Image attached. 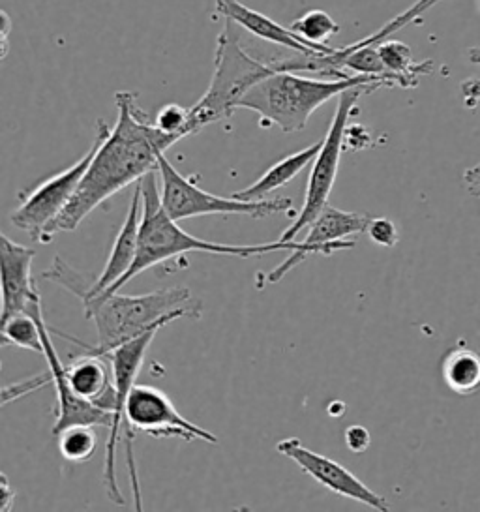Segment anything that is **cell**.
<instances>
[{
  "label": "cell",
  "mask_w": 480,
  "mask_h": 512,
  "mask_svg": "<svg viewBox=\"0 0 480 512\" xmlns=\"http://www.w3.org/2000/svg\"><path fill=\"white\" fill-rule=\"evenodd\" d=\"M115 104L117 124L111 128L102 119L98 121L96 154L70 205L47 229L45 242H51L60 231H75L105 199L158 171L160 156L182 139L162 132L137 106L135 92H117Z\"/></svg>",
  "instance_id": "1"
},
{
  "label": "cell",
  "mask_w": 480,
  "mask_h": 512,
  "mask_svg": "<svg viewBox=\"0 0 480 512\" xmlns=\"http://www.w3.org/2000/svg\"><path fill=\"white\" fill-rule=\"evenodd\" d=\"M141 197H143V218H141V233H139V248L132 269L126 272L119 282L102 295H111L120 291L135 276L156 267L177 256H186L192 252L214 254V256L248 257L267 256L270 252H291V256L280 263L276 269L257 276V289L276 284L284 278L287 272L293 271L302 261L310 256H319V250L314 246H306L302 241H274L261 244H220V242L203 241L194 235L186 233L177 220L169 216L162 203L158 171L149 173L141 181ZM96 299V297H94Z\"/></svg>",
  "instance_id": "2"
},
{
  "label": "cell",
  "mask_w": 480,
  "mask_h": 512,
  "mask_svg": "<svg viewBox=\"0 0 480 512\" xmlns=\"http://www.w3.org/2000/svg\"><path fill=\"white\" fill-rule=\"evenodd\" d=\"M85 317L98 331L96 346H81L87 353L105 357L137 336L164 329L179 317L201 316V302L188 287H167L145 295H122L120 291L83 302Z\"/></svg>",
  "instance_id": "3"
},
{
  "label": "cell",
  "mask_w": 480,
  "mask_h": 512,
  "mask_svg": "<svg viewBox=\"0 0 480 512\" xmlns=\"http://www.w3.org/2000/svg\"><path fill=\"white\" fill-rule=\"evenodd\" d=\"M372 85L375 89L387 87L383 79L368 76L306 77L299 72L278 70L259 81L252 91L240 100L239 109H248L259 115L263 126H278L284 134L302 132L310 117L323 104L338 98L342 92Z\"/></svg>",
  "instance_id": "4"
},
{
  "label": "cell",
  "mask_w": 480,
  "mask_h": 512,
  "mask_svg": "<svg viewBox=\"0 0 480 512\" xmlns=\"http://www.w3.org/2000/svg\"><path fill=\"white\" fill-rule=\"evenodd\" d=\"M240 27L225 19L214 51V74L207 92L188 107V136H194L210 124L227 121L239 109L240 100L259 81L272 76L274 62H263L246 53L240 44Z\"/></svg>",
  "instance_id": "5"
},
{
  "label": "cell",
  "mask_w": 480,
  "mask_h": 512,
  "mask_svg": "<svg viewBox=\"0 0 480 512\" xmlns=\"http://www.w3.org/2000/svg\"><path fill=\"white\" fill-rule=\"evenodd\" d=\"M124 445H126V464L135 497V509L143 511L139 475L135 467V432H143L156 439L179 437L182 441H205L218 443V437L209 430L197 426L186 417H182L175 404L164 391L150 385H134L124 404Z\"/></svg>",
  "instance_id": "6"
},
{
  "label": "cell",
  "mask_w": 480,
  "mask_h": 512,
  "mask_svg": "<svg viewBox=\"0 0 480 512\" xmlns=\"http://www.w3.org/2000/svg\"><path fill=\"white\" fill-rule=\"evenodd\" d=\"M160 175V192L165 211L173 220H190L199 216H212V214H242L252 218H267L272 214L293 211V201L289 197H276V199H261V201H242L237 197L214 196L205 192L195 177H184L167 160V156H160L158 164Z\"/></svg>",
  "instance_id": "7"
},
{
  "label": "cell",
  "mask_w": 480,
  "mask_h": 512,
  "mask_svg": "<svg viewBox=\"0 0 480 512\" xmlns=\"http://www.w3.org/2000/svg\"><path fill=\"white\" fill-rule=\"evenodd\" d=\"M372 91H375V87L372 85H362V87L342 92L338 96V107H336L334 119L330 122L327 136L323 137L321 151L312 162V171H310L306 192H304V205L300 209L295 224L285 231L284 235L280 237V241H295V237L299 235L300 231L310 226L315 218L323 212V209L329 205L330 192H332L334 182L338 177L340 160H342V152L345 149L347 121L351 119V115H355L359 111L357 102H359L360 96Z\"/></svg>",
  "instance_id": "8"
},
{
  "label": "cell",
  "mask_w": 480,
  "mask_h": 512,
  "mask_svg": "<svg viewBox=\"0 0 480 512\" xmlns=\"http://www.w3.org/2000/svg\"><path fill=\"white\" fill-rule=\"evenodd\" d=\"M98 149V139L94 137L89 151L85 152L74 166L60 171L30 188L19 196V207L12 212L10 220L17 229L25 231L30 239L45 242V233L51 224L59 218L62 211L70 205L79 184L83 181L90 162Z\"/></svg>",
  "instance_id": "9"
},
{
  "label": "cell",
  "mask_w": 480,
  "mask_h": 512,
  "mask_svg": "<svg viewBox=\"0 0 480 512\" xmlns=\"http://www.w3.org/2000/svg\"><path fill=\"white\" fill-rule=\"evenodd\" d=\"M158 331L160 329L145 332L134 340L126 342L124 346L113 349L109 355H105L111 362L115 385H117V407L113 413V424L109 428V439L105 449L104 486L109 499L117 505H126V499L122 497L119 481H117V447H119L120 432L124 430V404L135 385V377L143 366L145 353Z\"/></svg>",
  "instance_id": "10"
},
{
  "label": "cell",
  "mask_w": 480,
  "mask_h": 512,
  "mask_svg": "<svg viewBox=\"0 0 480 512\" xmlns=\"http://www.w3.org/2000/svg\"><path fill=\"white\" fill-rule=\"evenodd\" d=\"M276 451L293 460L306 475H310L315 482L325 486L332 494L353 499L374 511H390L389 501L385 497L375 494L372 488H368L355 473H351L340 462L304 447L299 437L282 439L276 445Z\"/></svg>",
  "instance_id": "11"
},
{
  "label": "cell",
  "mask_w": 480,
  "mask_h": 512,
  "mask_svg": "<svg viewBox=\"0 0 480 512\" xmlns=\"http://www.w3.org/2000/svg\"><path fill=\"white\" fill-rule=\"evenodd\" d=\"M27 314H32L38 319L42 338H44L45 361H47L51 379H53V385H55V391H57V419H55V426H53V436L57 437L62 430H66L70 426H77V424L94 426V428L96 426L111 428L113 411H107V409L94 406L87 400L79 398L74 389L70 387L68 377H66V366L60 362L55 346L51 342V332L45 325L42 299H36L32 302Z\"/></svg>",
  "instance_id": "12"
},
{
  "label": "cell",
  "mask_w": 480,
  "mask_h": 512,
  "mask_svg": "<svg viewBox=\"0 0 480 512\" xmlns=\"http://www.w3.org/2000/svg\"><path fill=\"white\" fill-rule=\"evenodd\" d=\"M36 252L0 235V276H2V321L15 314H27L30 304L40 299L32 282V261Z\"/></svg>",
  "instance_id": "13"
},
{
  "label": "cell",
  "mask_w": 480,
  "mask_h": 512,
  "mask_svg": "<svg viewBox=\"0 0 480 512\" xmlns=\"http://www.w3.org/2000/svg\"><path fill=\"white\" fill-rule=\"evenodd\" d=\"M214 10L218 16L233 21L239 25L242 31L250 32L255 38H261L274 46L291 49L300 55H332L336 47L327 46V44H314L300 34L293 31L291 27H284L276 23L269 16L257 12L254 8H248L239 0H216Z\"/></svg>",
  "instance_id": "14"
},
{
  "label": "cell",
  "mask_w": 480,
  "mask_h": 512,
  "mask_svg": "<svg viewBox=\"0 0 480 512\" xmlns=\"http://www.w3.org/2000/svg\"><path fill=\"white\" fill-rule=\"evenodd\" d=\"M141 218H143V197H141V184L137 182L130 209L126 214L124 224L120 226L117 239L113 242V248L109 252V259L105 263L104 271L92 280V286L87 293L81 295V302L90 301L98 295L105 293L107 289L115 286L126 272L132 269L137 248H139V233H141Z\"/></svg>",
  "instance_id": "15"
},
{
  "label": "cell",
  "mask_w": 480,
  "mask_h": 512,
  "mask_svg": "<svg viewBox=\"0 0 480 512\" xmlns=\"http://www.w3.org/2000/svg\"><path fill=\"white\" fill-rule=\"evenodd\" d=\"M372 216L364 212L340 211L327 205L323 212L308 226L304 239L306 246H314L319 256H332L340 250L355 248V241H345L353 235L366 233Z\"/></svg>",
  "instance_id": "16"
},
{
  "label": "cell",
  "mask_w": 480,
  "mask_h": 512,
  "mask_svg": "<svg viewBox=\"0 0 480 512\" xmlns=\"http://www.w3.org/2000/svg\"><path fill=\"white\" fill-rule=\"evenodd\" d=\"M66 377L75 394L94 406L115 413L117 385L107 357L87 353L66 366Z\"/></svg>",
  "instance_id": "17"
},
{
  "label": "cell",
  "mask_w": 480,
  "mask_h": 512,
  "mask_svg": "<svg viewBox=\"0 0 480 512\" xmlns=\"http://www.w3.org/2000/svg\"><path fill=\"white\" fill-rule=\"evenodd\" d=\"M323 139H319L314 145L302 149V151L289 154L282 158L280 162H276L270 167L265 175H261L254 184L246 186L244 190L233 192L231 196L242 199V201H261V199H269L270 194H274L276 190H280L285 184L293 181L300 171L306 166H310L315 160V156L321 151Z\"/></svg>",
  "instance_id": "18"
},
{
  "label": "cell",
  "mask_w": 480,
  "mask_h": 512,
  "mask_svg": "<svg viewBox=\"0 0 480 512\" xmlns=\"http://www.w3.org/2000/svg\"><path fill=\"white\" fill-rule=\"evenodd\" d=\"M441 374L450 391L456 394H473L480 387V355L465 346L450 349L441 362Z\"/></svg>",
  "instance_id": "19"
},
{
  "label": "cell",
  "mask_w": 480,
  "mask_h": 512,
  "mask_svg": "<svg viewBox=\"0 0 480 512\" xmlns=\"http://www.w3.org/2000/svg\"><path fill=\"white\" fill-rule=\"evenodd\" d=\"M381 61L392 77L394 85L411 89L419 83V79L432 72V62H415L411 55V47L398 40H383L377 44Z\"/></svg>",
  "instance_id": "20"
},
{
  "label": "cell",
  "mask_w": 480,
  "mask_h": 512,
  "mask_svg": "<svg viewBox=\"0 0 480 512\" xmlns=\"http://www.w3.org/2000/svg\"><path fill=\"white\" fill-rule=\"evenodd\" d=\"M2 342L10 346L44 353V338L38 319L32 314H15L2 321Z\"/></svg>",
  "instance_id": "21"
},
{
  "label": "cell",
  "mask_w": 480,
  "mask_h": 512,
  "mask_svg": "<svg viewBox=\"0 0 480 512\" xmlns=\"http://www.w3.org/2000/svg\"><path fill=\"white\" fill-rule=\"evenodd\" d=\"M57 439H59L60 456L72 464L87 462L94 456L98 447L94 426H85V424H77L62 430Z\"/></svg>",
  "instance_id": "22"
},
{
  "label": "cell",
  "mask_w": 480,
  "mask_h": 512,
  "mask_svg": "<svg viewBox=\"0 0 480 512\" xmlns=\"http://www.w3.org/2000/svg\"><path fill=\"white\" fill-rule=\"evenodd\" d=\"M291 29L300 34L302 38L314 42V44H327V40L340 32V25L334 21V17L323 10H310L304 16H300Z\"/></svg>",
  "instance_id": "23"
},
{
  "label": "cell",
  "mask_w": 480,
  "mask_h": 512,
  "mask_svg": "<svg viewBox=\"0 0 480 512\" xmlns=\"http://www.w3.org/2000/svg\"><path fill=\"white\" fill-rule=\"evenodd\" d=\"M154 124L169 136L188 137V107L167 104L154 119Z\"/></svg>",
  "instance_id": "24"
},
{
  "label": "cell",
  "mask_w": 480,
  "mask_h": 512,
  "mask_svg": "<svg viewBox=\"0 0 480 512\" xmlns=\"http://www.w3.org/2000/svg\"><path fill=\"white\" fill-rule=\"evenodd\" d=\"M366 235L370 237V241L383 248H394L400 241L398 227L389 218H372L366 229Z\"/></svg>",
  "instance_id": "25"
},
{
  "label": "cell",
  "mask_w": 480,
  "mask_h": 512,
  "mask_svg": "<svg viewBox=\"0 0 480 512\" xmlns=\"http://www.w3.org/2000/svg\"><path fill=\"white\" fill-rule=\"evenodd\" d=\"M344 439L347 449L355 454L368 451V447L372 443L368 428H364L360 424H351L349 428H345Z\"/></svg>",
  "instance_id": "26"
},
{
  "label": "cell",
  "mask_w": 480,
  "mask_h": 512,
  "mask_svg": "<svg viewBox=\"0 0 480 512\" xmlns=\"http://www.w3.org/2000/svg\"><path fill=\"white\" fill-rule=\"evenodd\" d=\"M372 143V137L368 134V130L360 124H347L345 130V149L349 151H362Z\"/></svg>",
  "instance_id": "27"
},
{
  "label": "cell",
  "mask_w": 480,
  "mask_h": 512,
  "mask_svg": "<svg viewBox=\"0 0 480 512\" xmlns=\"http://www.w3.org/2000/svg\"><path fill=\"white\" fill-rule=\"evenodd\" d=\"M464 182L467 192H469L471 196L477 197L480 201V164L465 169Z\"/></svg>",
  "instance_id": "28"
},
{
  "label": "cell",
  "mask_w": 480,
  "mask_h": 512,
  "mask_svg": "<svg viewBox=\"0 0 480 512\" xmlns=\"http://www.w3.org/2000/svg\"><path fill=\"white\" fill-rule=\"evenodd\" d=\"M0 481H2V499H0V511H10V507H12V501L15 499V490L10 488V482H8V477L6 475H2L0 477Z\"/></svg>",
  "instance_id": "29"
},
{
  "label": "cell",
  "mask_w": 480,
  "mask_h": 512,
  "mask_svg": "<svg viewBox=\"0 0 480 512\" xmlns=\"http://www.w3.org/2000/svg\"><path fill=\"white\" fill-rule=\"evenodd\" d=\"M2 23H4V29H2V40H4V46H2V57H6L8 53V36H10V29H12V21L6 12H2Z\"/></svg>",
  "instance_id": "30"
},
{
  "label": "cell",
  "mask_w": 480,
  "mask_h": 512,
  "mask_svg": "<svg viewBox=\"0 0 480 512\" xmlns=\"http://www.w3.org/2000/svg\"><path fill=\"white\" fill-rule=\"evenodd\" d=\"M467 57H469V61L473 62V64H479L480 66V47H473V49H469Z\"/></svg>",
  "instance_id": "31"
},
{
  "label": "cell",
  "mask_w": 480,
  "mask_h": 512,
  "mask_svg": "<svg viewBox=\"0 0 480 512\" xmlns=\"http://www.w3.org/2000/svg\"><path fill=\"white\" fill-rule=\"evenodd\" d=\"M479 6H480V0H479Z\"/></svg>",
  "instance_id": "32"
}]
</instances>
